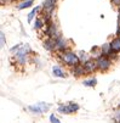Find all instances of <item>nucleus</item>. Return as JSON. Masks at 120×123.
I'll return each mask as SVG.
<instances>
[{"instance_id": "25", "label": "nucleus", "mask_w": 120, "mask_h": 123, "mask_svg": "<svg viewBox=\"0 0 120 123\" xmlns=\"http://www.w3.org/2000/svg\"><path fill=\"white\" fill-rule=\"evenodd\" d=\"M118 23H120V13H118Z\"/></svg>"}, {"instance_id": "26", "label": "nucleus", "mask_w": 120, "mask_h": 123, "mask_svg": "<svg viewBox=\"0 0 120 123\" xmlns=\"http://www.w3.org/2000/svg\"><path fill=\"white\" fill-rule=\"evenodd\" d=\"M116 11H118V13H120V6H119V7H116Z\"/></svg>"}, {"instance_id": "13", "label": "nucleus", "mask_w": 120, "mask_h": 123, "mask_svg": "<svg viewBox=\"0 0 120 123\" xmlns=\"http://www.w3.org/2000/svg\"><path fill=\"white\" fill-rule=\"evenodd\" d=\"M110 48L114 52H118V54H120V37H114L110 42Z\"/></svg>"}, {"instance_id": "3", "label": "nucleus", "mask_w": 120, "mask_h": 123, "mask_svg": "<svg viewBox=\"0 0 120 123\" xmlns=\"http://www.w3.org/2000/svg\"><path fill=\"white\" fill-rule=\"evenodd\" d=\"M40 36H45V38H54V39H57L61 34H60V31L56 26V23L54 21H51L50 23H46L45 25V28L40 32Z\"/></svg>"}, {"instance_id": "7", "label": "nucleus", "mask_w": 120, "mask_h": 123, "mask_svg": "<svg viewBox=\"0 0 120 123\" xmlns=\"http://www.w3.org/2000/svg\"><path fill=\"white\" fill-rule=\"evenodd\" d=\"M51 72H52V76L55 78H67L68 74H69L65 71V68L62 67L61 65H54L52 68H51Z\"/></svg>"}, {"instance_id": "9", "label": "nucleus", "mask_w": 120, "mask_h": 123, "mask_svg": "<svg viewBox=\"0 0 120 123\" xmlns=\"http://www.w3.org/2000/svg\"><path fill=\"white\" fill-rule=\"evenodd\" d=\"M56 4H57V0H44L41 5V11L47 13H54L56 9Z\"/></svg>"}, {"instance_id": "12", "label": "nucleus", "mask_w": 120, "mask_h": 123, "mask_svg": "<svg viewBox=\"0 0 120 123\" xmlns=\"http://www.w3.org/2000/svg\"><path fill=\"white\" fill-rule=\"evenodd\" d=\"M45 21H44V18L39 15V16H37V18L34 20V26H33V28L35 29V31H38V32H41L44 28H45Z\"/></svg>"}, {"instance_id": "6", "label": "nucleus", "mask_w": 120, "mask_h": 123, "mask_svg": "<svg viewBox=\"0 0 120 123\" xmlns=\"http://www.w3.org/2000/svg\"><path fill=\"white\" fill-rule=\"evenodd\" d=\"M56 40V52H62L65 50H69L71 49V40L65 39L63 36H60Z\"/></svg>"}, {"instance_id": "17", "label": "nucleus", "mask_w": 120, "mask_h": 123, "mask_svg": "<svg viewBox=\"0 0 120 123\" xmlns=\"http://www.w3.org/2000/svg\"><path fill=\"white\" fill-rule=\"evenodd\" d=\"M82 85L84 86H87V88H95L97 85V79L96 77H90L87 79H84L82 80Z\"/></svg>"}, {"instance_id": "19", "label": "nucleus", "mask_w": 120, "mask_h": 123, "mask_svg": "<svg viewBox=\"0 0 120 123\" xmlns=\"http://www.w3.org/2000/svg\"><path fill=\"white\" fill-rule=\"evenodd\" d=\"M90 55L92 59H98L99 56H102V52H101V46H92L91 51H90Z\"/></svg>"}, {"instance_id": "10", "label": "nucleus", "mask_w": 120, "mask_h": 123, "mask_svg": "<svg viewBox=\"0 0 120 123\" xmlns=\"http://www.w3.org/2000/svg\"><path fill=\"white\" fill-rule=\"evenodd\" d=\"M69 73L73 74L75 78H80V77H84V76H87L86 72H85V68H84L82 63H79V65L69 68Z\"/></svg>"}, {"instance_id": "14", "label": "nucleus", "mask_w": 120, "mask_h": 123, "mask_svg": "<svg viewBox=\"0 0 120 123\" xmlns=\"http://www.w3.org/2000/svg\"><path fill=\"white\" fill-rule=\"evenodd\" d=\"M33 5H34V0H22V1H20L16 5V9L17 10H24V9L33 6Z\"/></svg>"}, {"instance_id": "2", "label": "nucleus", "mask_w": 120, "mask_h": 123, "mask_svg": "<svg viewBox=\"0 0 120 123\" xmlns=\"http://www.w3.org/2000/svg\"><path fill=\"white\" fill-rule=\"evenodd\" d=\"M32 54H33V50L29 46V44H21L20 49L15 51V54H12V57H13L12 63L17 65L18 67H23L28 63Z\"/></svg>"}, {"instance_id": "11", "label": "nucleus", "mask_w": 120, "mask_h": 123, "mask_svg": "<svg viewBox=\"0 0 120 123\" xmlns=\"http://www.w3.org/2000/svg\"><path fill=\"white\" fill-rule=\"evenodd\" d=\"M43 48L49 52H56V40L54 38H45L43 40Z\"/></svg>"}, {"instance_id": "16", "label": "nucleus", "mask_w": 120, "mask_h": 123, "mask_svg": "<svg viewBox=\"0 0 120 123\" xmlns=\"http://www.w3.org/2000/svg\"><path fill=\"white\" fill-rule=\"evenodd\" d=\"M67 106H68V110H69V115H73V113H76L79 110H80V105L75 101H69L67 102Z\"/></svg>"}, {"instance_id": "20", "label": "nucleus", "mask_w": 120, "mask_h": 123, "mask_svg": "<svg viewBox=\"0 0 120 123\" xmlns=\"http://www.w3.org/2000/svg\"><path fill=\"white\" fill-rule=\"evenodd\" d=\"M78 56H79V59H80V62H81V63L86 62L87 60H90V59H91V55H90V54H87V52H86V51H84V50H80V51L78 52Z\"/></svg>"}, {"instance_id": "8", "label": "nucleus", "mask_w": 120, "mask_h": 123, "mask_svg": "<svg viewBox=\"0 0 120 123\" xmlns=\"http://www.w3.org/2000/svg\"><path fill=\"white\" fill-rule=\"evenodd\" d=\"M82 66H84V68H85V72H86V74H92L93 72L98 71L96 59H92V57H91L90 60H87L86 62H84Z\"/></svg>"}, {"instance_id": "1", "label": "nucleus", "mask_w": 120, "mask_h": 123, "mask_svg": "<svg viewBox=\"0 0 120 123\" xmlns=\"http://www.w3.org/2000/svg\"><path fill=\"white\" fill-rule=\"evenodd\" d=\"M55 54H56V60L61 65H64L68 68H72V67L81 63L80 59L78 56V52H74L72 49L62 51V52H55Z\"/></svg>"}, {"instance_id": "15", "label": "nucleus", "mask_w": 120, "mask_h": 123, "mask_svg": "<svg viewBox=\"0 0 120 123\" xmlns=\"http://www.w3.org/2000/svg\"><path fill=\"white\" fill-rule=\"evenodd\" d=\"M41 11V6H35L29 13H28V17H27V21L28 23H32L34 18H37V16H38V12Z\"/></svg>"}, {"instance_id": "23", "label": "nucleus", "mask_w": 120, "mask_h": 123, "mask_svg": "<svg viewBox=\"0 0 120 123\" xmlns=\"http://www.w3.org/2000/svg\"><path fill=\"white\" fill-rule=\"evenodd\" d=\"M0 39H1V48H4L5 44H6V38H5V33L4 32L0 33Z\"/></svg>"}, {"instance_id": "24", "label": "nucleus", "mask_w": 120, "mask_h": 123, "mask_svg": "<svg viewBox=\"0 0 120 123\" xmlns=\"http://www.w3.org/2000/svg\"><path fill=\"white\" fill-rule=\"evenodd\" d=\"M110 1V4L113 5V6H115V7H119L120 6V0H109Z\"/></svg>"}, {"instance_id": "4", "label": "nucleus", "mask_w": 120, "mask_h": 123, "mask_svg": "<svg viewBox=\"0 0 120 123\" xmlns=\"http://www.w3.org/2000/svg\"><path fill=\"white\" fill-rule=\"evenodd\" d=\"M96 62H97V68H98L99 72L109 71V68L113 65V60L110 57H108V56H104V55H102L98 59H96Z\"/></svg>"}, {"instance_id": "22", "label": "nucleus", "mask_w": 120, "mask_h": 123, "mask_svg": "<svg viewBox=\"0 0 120 123\" xmlns=\"http://www.w3.org/2000/svg\"><path fill=\"white\" fill-rule=\"evenodd\" d=\"M50 122H51V123H62V122L56 117L55 113H51V115H50Z\"/></svg>"}, {"instance_id": "27", "label": "nucleus", "mask_w": 120, "mask_h": 123, "mask_svg": "<svg viewBox=\"0 0 120 123\" xmlns=\"http://www.w3.org/2000/svg\"><path fill=\"white\" fill-rule=\"evenodd\" d=\"M119 37H120V36H119Z\"/></svg>"}, {"instance_id": "5", "label": "nucleus", "mask_w": 120, "mask_h": 123, "mask_svg": "<svg viewBox=\"0 0 120 123\" xmlns=\"http://www.w3.org/2000/svg\"><path fill=\"white\" fill-rule=\"evenodd\" d=\"M50 109H51V104H47V102H38L35 105H29V106H28V110L32 113H34V115L45 113Z\"/></svg>"}, {"instance_id": "18", "label": "nucleus", "mask_w": 120, "mask_h": 123, "mask_svg": "<svg viewBox=\"0 0 120 123\" xmlns=\"http://www.w3.org/2000/svg\"><path fill=\"white\" fill-rule=\"evenodd\" d=\"M112 48H110V43L107 42L104 44H102L101 45V52H102V55H104V56H108L110 52H112Z\"/></svg>"}, {"instance_id": "21", "label": "nucleus", "mask_w": 120, "mask_h": 123, "mask_svg": "<svg viewBox=\"0 0 120 123\" xmlns=\"http://www.w3.org/2000/svg\"><path fill=\"white\" fill-rule=\"evenodd\" d=\"M57 111L62 115H69V110H68V106H67V102L63 104V102H60L58 104V107H57Z\"/></svg>"}]
</instances>
